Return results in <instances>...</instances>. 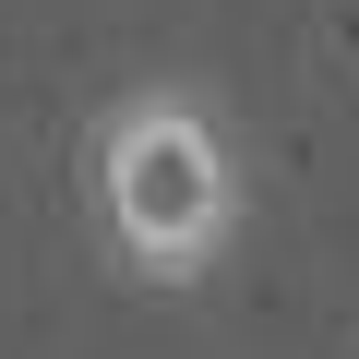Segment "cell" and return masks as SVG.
<instances>
[{
    "mask_svg": "<svg viewBox=\"0 0 359 359\" xmlns=\"http://www.w3.org/2000/svg\"><path fill=\"white\" fill-rule=\"evenodd\" d=\"M84 192H96L108 252H120L144 287H192V276H216L228 240H240V144H228V120H216L192 84H132V96H108V120H96Z\"/></svg>",
    "mask_w": 359,
    "mask_h": 359,
    "instance_id": "6da1fadb",
    "label": "cell"
}]
</instances>
